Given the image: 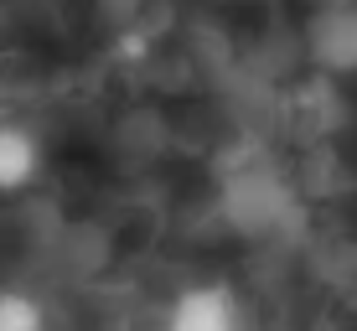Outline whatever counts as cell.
Instances as JSON below:
<instances>
[{"mask_svg": "<svg viewBox=\"0 0 357 331\" xmlns=\"http://www.w3.org/2000/svg\"><path fill=\"white\" fill-rule=\"evenodd\" d=\"M161 331H238V300L228 285H187L166 305Z\"/></svg>", "mask_w": 357, "mask_h": 331, "instance_id": "cell-1", "label": "cell"}, {"mask_svg": "<svg viewBox=\"0 0 357 331\" xmlns=\"http://www.w3.org/2000/svg\"><path fill=\"white\" fill-rule=\"evenodd\" d=\"M311 57L326 72H357V6H331L311 21Z\"/></svg>", "mask_w": 357, "mask_h": 331, "instance_id": "cell-2", "label": "cell"}, {"mask_svg": "<svg viewBox=\"0 0 357 331\" xmlns=\"http://www.w3.org/2000/svg\"><path fill=\"white\" fill-rule=\"evenodd\" d=\"M280 207H285V197H280L275 176H264V171H249V176H238L228 187V213H233V223L249 228V233H264L280 217Z\"/></svg>", "mask_w": 357, "mask_h": 331, "instance_id": "cell-3", "label": "cell"}, {"mask_svg": "<svg viewBox=\"0 0 357 331\" xmlns=\"http://www.w3.org/2000/svg\"><path fill=\"white\" fill-rule=\"evenodd\" d=\"M42 171V140L26 125H0V192H26Z\"/></svg>", "mask_w": 357, "mask_h": 331, "instance_id": "cell-4", "label": "cell"}, {"mask_svg": "<svg viewBox=\"0 0 357 331\" xmlns=\"http://www.w3.org/2000/svg\"><path fill=\"white\" fill-rule=\"evenodd\" d=\"M0 331H47L42 300L26 290H0Z\"/></svg>", "mask_w": 357, "mask_h": 331, "instance_id": "cell-5", "label": "cell"}]
</instances>
